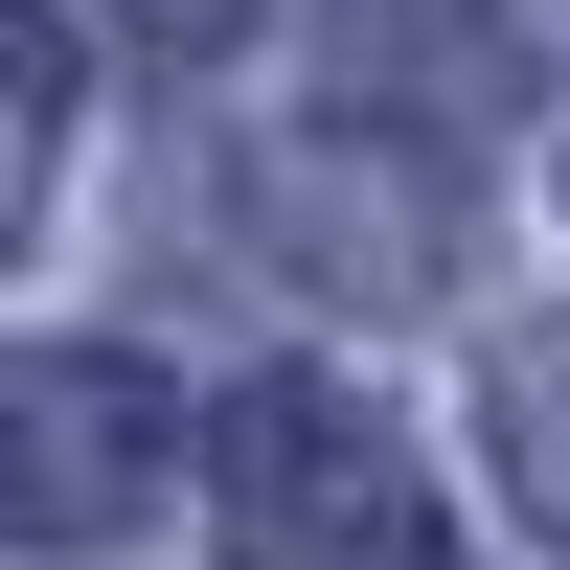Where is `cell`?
<instances>
[{
    "mask_svg": "<svg viewBox=\"0 0 570 570\" xmlns=\"http://www.w3.org/2000/svg\"><path fill=\"white\" fill-rule=\"evenodd\" d=\"M183 480V389L137 343H0V548H115Z\"/></svg>",
    "mask_w": 570,
    "mask_h": 570,
    "instance_id": "cell-3",
    "label": "cell"
},
{
    "mask_svg": "<svg viewBox=\"0 0 570 570\" xmlns=\"http://www.w3.org/2000/svg\"><path fill=\"white\" fill-rule=\"evenodd\" d=\"M46 183H69V46H46V0H0V252L46 228Z\"/></svg>",
    "mask_w": 570,
    "mask_h": 570,
    "instance_id": "cell-5",
    "label": "cell"
},
{
    "mask_svg": "<svg viewBox=\"0 0 570 570\" xmlns=\"http://www.w3.org/2000/svg\"><path fill=\"white\" fill-rule=\"evenodd\" d=\"M206 525H228V570H456L411 434L365 389H320V365H274V389L206 411Z\"/></svg>",
    "mask_w": 570,
    "mask_h": 570,
    "instance_id": "cell-1",
    "label": "cell"
},
{
    "mask_svg": "<svg viewBox=\"0 0 570 570\" xmlns=\"http://www.w3.org/2000/svg\"><path fill=\"white\" fill-rule=\"evenodd\" d=\"M480 434H502V502L570 548V320H502V365H480Z\"/></svg>",
    "mask_w": 570,
    "mask_h": 570,
    "instance_id": "cell-4",
    "label": "cell"
},
{
    "mask_svg": "<svg viewBox=\"0 0 570 570\" xmlns=\"http://www.w3.org/2000/svg\"><path fill=\"white\" fill-rule=\"evenodd\" d=\"M228 206H252V252L274 274H320V297H365V320H411L456 274V160L411 115H320V137H252L228 160Z\"/></svg>",
    "mask_w": 570,
    "mask_h": 570,
    "instance_id": "cell-2",
    "label": "cell"
},
{
    "mask_svg": "<svg viewBox=\"0 0 570 570\" xmlns=\"http://www.w3.org/2000/svg\"><path fill=\"white\" fill-rule=\"evenodd\" d=\"M91 23H137V46H160V69H206V46L252 23V0H91Z\"/></svg>",
    "mask_w": 570,
    "mask_h": 570,
    "instance_id": "cell-6",
    "label": "cell"
}]
</instances>
